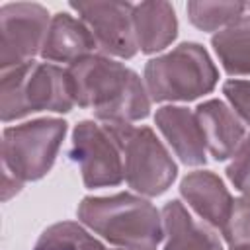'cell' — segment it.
Wrapping results in <instances>:
<instances>
[{
  "label": "cell",
  "mask_w": 250,
  "mask_h": 250,
  "mask_svg": "<svg viewBox=\"0 0 250 250\" xmlns=\"http://www.w3.org/2000/svg\"><path fill=\"white\" fill-rule=\"evenodd\" d=\"M195 115L209 152L217 160L232 156L242 139V125L234 111H230L223 102L211 100L201 104Z\"/></svg>",
  "instance_id": "8fae6325"
},
{
  "label": "cell",
  "mask_w": 250,
  "mask_h": 250,
  "mask_svg": "<svg viewBox=\"0 0 250 250\" xmlns=\"http://www.w3.org/2000/svg\"><path fill=\"white\" fill-rule=\"evenodd\" d=\"M64 135V121L43 119L6 129L4 133V168L16 180H33L43 176L55 158Z\"/></svg>",
  "instance_id": "8992f818"
},
{
  "label": "cell",
  "mask_w": 250,
  "mask_h": 250,
  "mask_svg": "<svg viewBox=\"0 0 250 250\" xmlns=\"http://www.w3.org/2000/svg\"><path fill=\"white\" fill-rule=\"evenodd\" d=\"M78 215L92 230L125 250H156L162 236L158 211L129 193L88 197L80 203Z\"/></svg>",
  "instance_id": "7a4b0ae2"
},
{
  "label": "cell",
  "mask_w": 250,
  "mask_h": 250,
  "mask_svg": "<svg viewBox=\"0 0 250 250\" xmlns=\"http://www.w3.org/2000/svg\"><path fill=\"white\" fill-rule=\"evenodd\" d=\"M232 156H234V160L227 170L229 178L240 191L250 195V137L238 145V148Z\"/></svg>",
  "instance_id": "ffe728a7"
},
{
  "label": "cell",
  "mask_w": 250,
  "mask_h": 250,
  "mask_svg": "<svg viewBox=\"0 0 250 250\" xmlns=\"http://www.w3.org/2000/svg\"><path fill=\"white\" fill-rule=\"evenodd\" d=\"M227 242L234 246H248L250 244V195L242 197L232 203L229 221L223 227Z\"/></svg>",
  "instance_id": "d6986e66"
},
{
  "label": "cell",
  "mask_w": 250,
  "mask_h": 250,
  "mask_svg": "<svg viewBox=\"0 0 250 250\" xmlns=\"http://www.w3.org/2000/svg\"><path fill=\"white\" fill-rule=\"evenodd\" d=\"M232 250H250V244L248 246H234Z\"/></svg>",
  "instance_id": "7402d4cb"
},
{
  "label": "cell",
  "mask_w": 250,
  "mask_h": 250,
  "mask_svg": "<svg viewBox=\"0 0 250 250\" xmlns=\"http://www.w3.org/2000/svg\"><path fill=\"white\" fill-rule=\"evenodd\" d=\"M2 21V64L4 68L29 62L43 47L49 14L39 4H8L0 10Z\"/></svg>",
  "instance_id": "ba28073f"
},
{
  "label": "cell",
  "mask_w": 250,
  "mask_h": 250,
  "mask_svg": "<svg viewBox=\"0 0 250 250\" xmlns=\"http://www.w3.org/2000/svg\"><path fill=\"white\" fill-rule=\"evenodd\" d=\"M246 8H248V10H250V4H246Z\"/></svg>",
  "instance_id": "603a6c76"
},
{
  "label": "cell",
  "mask_w": 250,
  "mask_h": 250,
  "mask_svg": "<svg viewBox=\"0 0 250 250\" xmlns=\"http://www.w3.org/2000/svg\"><path fill=\"white\" fill-rule=\"evenodd\" d=\"M68 72L53 64L23 62L4 70L2 78V117L4 121L29 111L55 109L68 111L72 105Z\"/></svg>",
  "instance_id": "3957f363"
},
{
  "label": "cell",
  "mask_w": 250,
  "mask_h": 250,
  "mask_svg": "<svg viewBox=\"0 0 250 250\" xmlns=\"http://www.w3.org/2000/svg\"><path fill=\"white\" fill-rule=\"evenodd\" d=\"M98 41L88 29V25L70 14H57L47 29L41 55L49 61L76 62L96 49Z\"/></svg>",
  "instance_id": "30bf717a"
},
{
  "label": "cell",
  "mask_w": 250,
  "mask_h": 250,
  "mask_svg": "<svg viewBox=\"0 0 250 250\" xmlns=\"http://www.w3.org/2000/svg\"><path fill=\"white\" fill-rule=\"evenodd\" d=\"M246 10V4L240 2H189L188 14L189 20L199 27L213 31L219 25L232 23Z\"/></svg>",
  "instance_id": "e0dca14e"
},
{
  "label": "cell",
  "mask_w": 250,
  "mask_h": 250,
  "mask_svg": "<svg viewBox=\"0 0 250 250\" xmlns=\"http://www.w3.org/2000/svg\"><path fill=\"white\" fill-rule=\"evenodd\" d=\"M98 45L117 57H133L139 49L133 25V6L123 2H72Z\"/></svg>",
  "instance_id": "9c48e42d"
},
{
  "label": "cell",
  "mask_w": 250,
  "mask_h": 250,
  "mask_svg": "<svg viewBox=\"0 0 250 250\" xmlns=\"http://www.w3.org/2000/svg\"><path fill=\"white\" fill-rule=\"evenodd\" d=\"M137 45L145 53L164 49L176 37V14L166 2H145L133 6Z\"/></svg>",
  "instance_id": "9a60e30c"
},
{
  "label": "cell",
  "mask_w": 250,
  "mask_h": 250,
  "mask_svg": "<svg viewBox=\"0 0 250 250\" xmlns=\"http://www.w3.org/2000/svg\"><path fill=\"white\" fill-rule=\"evenodd\" d=\"M166 227L164 250H221L215 232L188 213L180 201H170L162 211Z\"/></svg>",
  "instance_id": "5bb4252c"
},
{
  "label": "cell",
  "mask_w": 250,
  "mask_h": 250,
  "mask_svg": "<svg viewBox=\"0 0 250 250\" xmlns=\"http://www.w3.org/2000/svg\"><path fill=\"white\" fill-rule=\"evenodd\" d=\"M84 229L74 223H59L49 227L33 250H82Z\"/></svg>",
  "instance_id": "ac0fdd59"
},
{
  "label": "cell",
  "mask_w": 250,
  "mask_h": 250,
  "mask_svg": "<svg viewBox=\"0 0 250 250\" xmlns=\"http://www.w3.org/2000/svg\"><path fill=\"white\" fill-rule=\"evenodd\" d=\"M225 94L230 100L236 113L250 123V82L244 80H230L225 84Z\"/></svg>",
  "instance_id": "44dd1931"
},
{
  "label": "cell",
  "mask_w": 250,
  "mask_h": 250,
  "mask_svg": "<svg viewBox=\"0 0 250 250\" xmlns=\"http://www.w3.org/2000/svg\"><path fill=\"white\" fill-rule=\"evenodd\" d=\"M121 146L125 178L131 188L156 195L162 193L176 176V164L148 127L127 123H105Z\"/></svg>",
  "instance_id": "5b68a950"
},
{
  "label": "cell",
  "mask_w": 250,
  "mask_h": 250,
  "mask_svg": "<svg viewBox=\"0 0 250 250\" xmlns=\"http://www.w3.org/2000/svg\"><path fill=\"white\" fill-rule=\"evenodd\" d=\"M72 98L107 123H125L148 113V98L141 78L123 64L88 55L70 64Z\"/></svg>",
  "instance_id": "6da1fadb"
},
{
  "label": "cell",
  "mask_w": 250,
  "mask_h": 250,
  "mask_svg": "<svg viewBox=\"0 0 250 250\" xmlns=\"http://www.w3.org/2000/svg\"><path fill=\"white\" fill-rule=\"evenodd\" d=\"M146 84L154 100H191L215 86L217 70L195 43H184L146 64Z\"/></svg>",
  "instance_id": "277c9868"
},
{
  "label": "cell",
  "mask_w": 250,
  "mask_h": 250,
  "mask_svg": "<svg viewBox=\"0 0 250 250\" xmlns=\"http://www.w3.org/2000/svg\"><path fill=\"white\" fill-rule=\"evenodd\" d=\"M182 193L205 221L221 229L225 227L234 201L217 176L211 172H195L182 182Z\"/></svg>",
  "instance_id": "4fadbf2b"
},
{
  "label": "cell",
  "mask_w": 250,
  "mask_h": 250,
  "mask_svg": "<svg viewBox=\"0 0 250 250\" xmlns=\"http://www.w3.org/2000/svg\"><path fill=\"white\" fill-rule=\"evenodd\" d=\"M156 123L174 152L186 164L205 162V139L197 121V115L184 107H162L156 115Z\"/></svg>",
  "instance_id": "7c38bea8"
},
{
  "label": "cell",
  "mask_w": 250,
  "mask_h": 250,
  "mask_svg": "<svg viewBox=\"0 0 250 250\" xmlns=\"http://www.w3.org/2000/svg\"><path fill=\"white\" fill-rule=\"evenodd\" d=\"M213 47L229 74H250V14H242L219 31Z\"/></svg>",
  "instance_id": "2e32d148"
},
{
  "label": "cell",
  "mask_w": 250,
  "mask_h": 250,
  "mask_svg": "<svg viewBox=\"0 0 250 250\" xmlns=\"http://www.w3.org/2000/svg\"><path fill=\"white\" fill-rule=\"evenodd\" d=\"M70 156L80 164L88 188L115 186L125 176L121 146L107 125L82 121L74 129Z\"/></svg>",
  "instance_id": "52a82bcc"
}]
</instances>
